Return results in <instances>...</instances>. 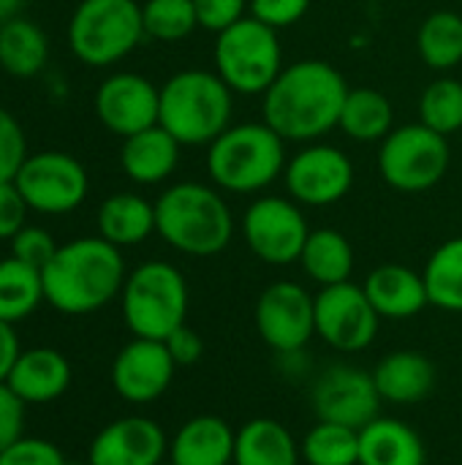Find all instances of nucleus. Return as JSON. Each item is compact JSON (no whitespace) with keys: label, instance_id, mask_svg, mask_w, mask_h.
Listing matches in <instances>:
<instances>
[{"label":"nucleus","instance_id":"1","mask_svg":"<svg viewBox=\"0 0 462 465\" xmlns=\"http://www.w3.org/2000/svg\"><path fill=\"white\" fill-rule=\"evenodd\" d=\"M349 90L327 60H297L264 93V123L286 142H316L340 123Z\"/></svg>","mask_w":462,"mask_h":465},{"label":"nucleus","instance_id":"2","mask_svg":"<svg viewBox=\"0 0 462 465\" xmlns=\"http://www.w3.org/2000/svg\"><path fill=\"white\" fill-rule=\"evenodd\" d=\"M125 262L103 237H82L57 248L41 270L44 300L71 316L93 313L112 302L125 286Z\"/></svg>","mask_w":462,"mask_h":465},{"label":"nucleus","instance_id":"3","mask_svg":"<svg viewBox=\"0 0 462 465\" xmlns=\"http://www.w3.org/2000/svg\"><path fill=\"white\" fill-rule=\"evenodd\" d=\"M155 232L185 256H218L234 237V215L218 188L177 183L155 202Z\"/></svg>","mask_w":462,"mask_h":465},{"label":"nucleus","instance_id":"4","mask_svg":"<svg viewBox=\"0 0 462 465\" xmlns=\"http://www.w3.org/2000/svg\"><path fill=\"white\" fill-rule=\"evenodd\" d=\"M234 114V93L215 71L188 68L161 84L158 125L180 144H212Z\"/></svg>","mask_w":462,"mask_h":465},{"label":"nucleus","instance_id":"5","mask_svg":"<svg viewBox=\"0 0 462 465\" xmlns=\"http://www.w3.org/2000/svg\"><path fill=\"white\" fill-rule=\"evenodd\" d=\"M207 174L226 193H259L286 172V139L264 120L229 125L207 144Z\"/></svg>","mask_w":462,"mask_h":465},{"label":"nucleus","instance_id":"6","mask_svg":"<svg viewBox=\"0 0 462 465\" xmlns=\"http://www.w3.org/2000/svg\"><path fill=\"white\" fill-rule=\"evenodd\" d=\"M123 319L133 338L166 341L188 316V283L169 262L139 264L123 286Z\"/></svg>","mask_w":462,"mask_h":465},{"label":"nucleus","instance_id":"7","mask_svg":"<svg viewBox=\"0 0 462 465\" xmlns=\"http://www.w3.org/2000/svg\"><path fill=\"white\" fill-rule=\"evenodd\" d=\"M144 38L136 0H82L68 22V46L84 65L101 68L128 57Z\"/></svg>","mask_w":462,"mask_h":465},{"label":"nucleus","instance_id":"8","mask_svg":"<svg viewBox=\"0 0 462 465\" xmlns=\"http://www.w3.org/2000/svg\"><path fill=\"white\" fill-rule=\"evenodd\" d=\"M215 74L237 95H264L283 71V49L278 30L245 16L215 38Z\"/></svg>","mask_w":462,"mask_h":465},{"label":"nucleus","instance_id":"9","mask_svg":"<svg viewBox=\"0 0 462 465\" xmlns=\"http://www.w3.org/2000/svg\"><path fill=\"white\" fill-rule=\"evenodd\" d=\"M449 169L447 136L422 123L395 128L378 150L381 180L400 193H422L444 180Z\"/></svg>","mask_w":462,"mask_h":465},{"label":"nucleus","instance_id":"10","mask_svg":"<svg viewBox=\"0 0 462 465\" xmlns=\"http://www.w3.org/2000/svg\"><path fill=\"white\" fill-rule=\"evenodd\" d=\"M308 234V218L294 199L261 196L242 215V237L251 253L272 267L300 262Z\"/></svg>","mask_w":462,"mask_h":465},{"label":"nucleus","instance_id":"11","mask_svg":"<svg viewBox=\"0 0 462 465\" xmlns=\"http://www.w3.org/2000/svg\"><path fill=\"white\" fill-rule=\"evenodd\" d=\"M14 185L19 188L30 210L46 215H63L84 202L90 180L84 166L74 155L44 150L25 158V163L14 177Z\"/></svg>","mask_w":462,"mask_h":465},{"label":"nucleus","instance_id":"12","mask_svg":"<svg viewBox=\"0 0 462 465\" xmlns=\"http://www.w3.org/2000/svg\"><path fill=\"white\" fill-rule=\"evenodd\" d=\"M261 341L278 354H297L316 335V297L294 281L270 283L253 311Z\"/></svg>","mask_w":462,"mask_h":465},{"label":"nucleus","instance_id":"13","mask_svg":"<svg viewBox=\"0 0 462 465\" xmlns=\"http://www.w3.org/2000/svg\"><path fill=\"white\" fill-rule=\"evenodd\" d=\"M381 316L362 286L346 281L321 286L316 294V335L338 351L354 354L368 349L378 335Z\"/></svg>","mask_w":462,"mask_h":465},{"label":"nucleus","instance_id":"14","mask_svg":"<svg viewBox=\"0 0 462 465\" xmlns=\"http://www.w3.org/2000/svg\"><path fill=\"white\" fill-rule=\"evenodd\" d=\"M286 191L302 207L338 204L354 185L351 158L332 144H308L286 163Z\"/></svg>","mask_w":462,"mask_h":465},{"label":"nucleus","instance_id":"15","mask_svg":"<svg viewBox=\"0 0 462 465\" xmlns=\"http://www.w3.org/2000/svg\"><path fill=\"white\" fill-rule=\"evenodd\" d=\"M381 395L376 390L373 373L359 368L335 365L313 387V409L319 422L346 425L362 430L378 417Z\"/></svg>","mask_w":462,"mask_h":465},{"label":"nucleus","instance_id":"16","mask_svg":"<svg viewBox=\"0 0 462 465\" xmlns=\"http://www.w3.org/2000/svg\"><path fill=\"white\" fill-rule=\"evenodd\" d=\"M95 114L101 125L117 136H133L158 125L161 87L142 74H112L95 93Z\"/></svg>","mask_w":462,"mask_h":465},{"label":"nucleus","instance_id":"17","mask_svg":"<svg viewBox=\"0 0 462 465\" xmlns=\"http://www.w3.org/2000/svg\"><path fill=\"white\" fill-rule=\"evenodd\" d=\"M174 371L177 365L163 341L133 338L112 365V384L128 403H152L169 390Z\"/></svg>","mask_w":462,"mask_h":465},{"label":"nucleus","instance_id":"18","mask_svg":"<svg viewBox=\"0 0 462 465\" xmlns=\"http://www.w3.org/2000/svg\"><path fill=\"white\" fill-rule=\"evenodd\" d=\"M166 447L161 425L147 417H123L95 436L90 465H161Z\"/></svg>","mask_w":462,"mask_h":465},{"label":"nucleus","instance_id":"19","mask_svg":"<svg viewBox=\"0 0 462 465\" xmlns=\"http://www.w3.org/2000/svg\"><path fill=\"white\" fill-rule=\"evenodd\" d=\"M370 305L381 319H411L430 305L422 272L406 264H381L362 283Z\"/></svg>","mask_w":462,"mask_h":465},{"label":"nucleus","instance_id":"20","mask_svg":"<svg viewBox=\"0 0 462 465\" xmlns=\"http://www.w3.org/2000/svg\"><path fill=\"white\" fill-rule=\"evenodd\" d=\"M180 142L161 125L123 139L120 166L128 180L139 185H158L169 180L180 163Z\"/></svg>","mask_w":462,"mask_h":465},{"label":"nucleus","instance_id":"21","mask_svg":"<svg viewBox=\"0 0 462 465\" xmlns=\"http://www.w3.org/2000/svg\"><path fill=\"white\" fill-rule=\"evenodd\" d=\"M237 433L221 417L202 414L188 420L169 444L174 465H231Z\"/></svg>","mask_w":462,"mask_h":465},{"label":"nucleus","instance_id":"22","mask_svg":"<svg viewBox=\"0 0 462 465\" xmlns=\"http://www.w3.org/2000/svg\"><path fill=\"white\" fill-rule=\"evenodd\" d=\"M5 384L22 403H49L71 384L68 360L54 349H33L19 354Z\"/></svg>","mask_w":462,"mask_h":465},{"label":"nucleus","instance_id":"23","mask_svg":"<svg viewBox=\"0 0 462 465\" xmlns=\"http://www.w3.org/2000/svg\"><path fill=\"white\" fill-rule=\"evenodd\" d=\"M376 390L381 401L411 406L425 401L436 387V368L419 351H395L387 354L373 371Z\"/></svg>","mask_w":462,"mask_h":465},{"label":"nucleus","instance_id":"24","mask_svg":"<svg viewBox=\"0 0 462 465\" xmlns=\"http://www.w3.org/2000/svg\"><path fill=\"white\" fill-rule=\"evenodd\" d=\"M419 433L389 417H376L359 430V465H425Z\"/></svg>","mask_w":462,"mask_h":465},{"label":"nucleus","instance_id":"25","mask_svg":"<svg viewBox=\"0 0 462 465\" xmlns=\"http://www.w3.org/2000/svg\"><path fill=\"white\" fill-rule=\"evenodd\" d=\"M300 447L278 420L245 422L234 439V465H300Z\"/></svg>","mask_w":462,"mask_h":465},{"label":"nucleus","instance_id":"26","mask_svg":"<svg viewBox=\"0 0 462 465\" xmlns=\"http://www.w3.org/2000/svg\"><path fill=\"white\" fill-rule=\"evenodd\" d=\"M98 232L117 248L139 245L155 232V204L136 193H114L98 210Z\"/></svg>","mask_w":462,"mask_h":465},{"label":"nucleus","instance_id":"27","mask_svg":"<svg viewBox=\"0 0 462 465\" xmlns=\"http://www.w3.org/2000/svg\"><path fill=\"white\" fill-rule=\"evenodd\" d=\"M338 128L354 142H384L395 131L392 101L373 87H354L346 95Z\"/></svg>","mask_w":462,"mask_h":465},{"label":"nucleus","instance_id":"28","mask_svg":"<svg viewBox=\"0 0 462 465\" xmlns=\"http://www.w3.org/2000/svg\"><path fill=\"white\" fill-rule=\"evenodd\" d=\"M302 270L321 286L346 283L354 270V248L338 229H313L300 256Z\"/></svg>","mask_w":462,"mask_h":465},{"label":"nucleus","instance_id":"29","mask_svg":"<svg viewBox=\"0 0 462 465\" xmlns=\"http://www.w3.org/2000/svg\"><path fill=\"white\" fill-rule=\"evenodd\" d=\"M49 60V41L44 30L22 16L0 25V68L11 76L30 79Z\"/></svg>","mask_w":462,"mask_h":465},{"label":"nucleus","instance_id":"30","mask_svg":"<svg viewBox=\"0 0 462 465\" xmlns=\"http://www.w3.org/2000/svg\"><path fill=\"white\" fill-rule=\"evenodd\" d=\"M417 49L428 68L447 74L462 63V14L441 8L425 16L417 33Z\"/></svg>","mask_w":462,"mask_h":465},{"label":"nucleus","instance_id":"31","mask_svg":"<svg viewBox=\"0 0 462 465\" xmlns=\"http://www.w3.org/2000/svg\"><path fill=\"white\" fill-rule=\"evenodd\" d=\"M430 305L460 313L462 311V237H452L438 245L422 270Z\"/></svg>","mask_w":462,"mask_h":465},{"label":"nucleus","instance_id":"32","mask_svg":"<svg viewBox=\"0 0 462 465\" xmlns=\"http://www.w3.org/2000/svg\"><path fill=\"white\" fill-rule=\"evenodd\" d=\"M41 300H44L41 270L14 256L3 259L0 262V319L8 324L22 322L38 308Z\"/></svg>","mask_w":462,"mask_h":465},{"label":"nucleus","instance_id":"33","mask_svg":"<svg viewBox=\"0 0 462 465\" xmlns=\"http://www.w3.org/2000/svg\"><path fill=\"white\" fill-rule=\"evenodd\" d=\"M308 465H359V430L319 422L300 444Z\"/></svg>","mask_w":462,"mask_h":465},{"label":"nucleus","instance_id":"34","mask_svg":"<svg viewBox=\"0 0 462 465\" xmlns=\"http://www.w3.org/2000/svg\"><path fill=\"white\" fill-rule=\"evenodd\" d=\"M419 123L441 136L462 131V82L455 76L433 79L419 98Z\"/></svg>","mask_w":462,"mask_h":465},{"label":"nucleus","instance_id":"35","mask_svg":"<svg viewBox=\"0 0 462 465\" xmlns=\"http://www.w3.org/2000/svg\"><path fill=\"white\" fill-rule=\"evenodd\" d=\"M144 35L155 41H182L199 27L193 0H147L142 5Z\"/></svg>","mask_w":462,"mask_h":465},{"label":"nucleus","instance_id":"36","mask_svg":"<svg viewBox=\"0 0 462 465\" xmlns=\"http://www.w3.org/2000/svg\"><path fill=\"white\" fill-rule=\"evenodd\" d=\"M27 158V142L16 117L0 106V183H11Z\"/></svg>","mask_w":462,"mask_h":465},{"label":"nucleus","instance_id":"37","mask_svg":"<svg viewBox=\"0 0 462 465\" xmlns=\"http://www.w3.org/2000/svg\"><path fill=\"white\" fill-rule=\"evenodd\" d=\"M57 248L60 245L52 240V234L46 229H38V226H25L11 240V251H14L11 256L35 267V270H44L52 262V256L57 253Z\"/></svg>","mask_w":462,"mask_h":465},{"label":"nucleus","instance_id":"38","mask_svg":"<svg viewBox=\"0 0 462 465\" xmlns=\"http://www.w3.org/2000/svg\"><path fill=\"white\" fill-rule=\"evenodd\" d=\"M193 5H196V16H199V27L218 35L226 27L245 19L251 0H193Z\"/></svg>","mask_w":462,"mask_h":465},{"label":"nucleus","instance_id":"39","mask_svg":"<svg viewBox=\"0 0 462 465\" xmlns=\"http://www.w3.org/2000/svg\"><path fill=\"white\" fill-rule=\"evenodd\" d=\"M248 8L253 19L270 25L272 30H283L297 25L308 14L310 0H251Z\"/></svg>","mask_w":462,"mask_h":465},{"label":"nucleus","instance_id":"40","mask_svg":"<svg viewBox=\"0 0 462 465\" xmlns=\"http://www.w3.org/2000/svg\"><path fill=\"white\" fill-rule=\"evenodd\" d=\"M0 465H68L63 452L41 439H19L3 455Z\"/></svg>","mask_w":462,"mask_h":465},{"label":"nucleus","instance_id":"41","mask_svg":"<svg viewBox=\"0 0 462 465\" xmlns=\"http://www.w3.org/2000/svg\"><path fill=\"white\" fill-rule=\"evenodd\" d=\"M25 403L14 395V390L0 381V455L22 439Z\"/></svg>","mask_w":462,"mask_h":465},{"label":"nucleus","instance_id":"42","mask_svg":"<svg viewBox=\"0 0 462 465\" xmlns=\"http://www.w3.org/2000/svg\"><path fill=\"white\" fill-rule=\"evenodd\" d=\"M27 202L22 199L19 188L11 183H0V240H14L16 232L25 229Z\"/></svg>","mask_w":462,"mask_h":465},{"label":"nucleus","instance_id":"43","mask_svg":"<svg viewBox=\"0 0 462 465\" xmlns=\"http://www.w3.org/2000/svg\"><path fill=\"white\" fill-rule=\"evenodd\" d=\"M163 343H166V349H169V354H172V360H174L177 368H191V365H196V362L202 360V354H204L202 335H199L196 330H191L188 324L177 327Z\"/></svg>","mask_w":462,"mask_h":465},{"label":"nucleus","instance_id":"44","mask_svg":"<svg viewBox=\"0 0 462 465\" xmlns=\"http://www.w3.org/2000/svg\"><path fill=\"white\" fill-rule=\"evenodd\" d=\"M19 354L22 351H19V341H16L14 324H8V322L0 319V381L8 379V373L14 371Z\"/></svg>","mask_w":462,"mask_h":465},{"label":"nucleus","instance_id":"45","mask_svg":"<svg viewBox=\"0 0 462 465\" xmlns=\"http://www.w3.org/2000/svg\"><path fill=\"white\" fill-rule=\"evenodd\" d=\"M22 3H25V0H0V25L8 22V19H14L16 11L22 8Z\"/></svg>","mask_w":462,"mask_h":465},{"label":"nucleus","instance_id":"46","mask_svg":"<svg viewBox=\"0 0 462 465\" xmlns=\"http://www.w3.org/2000/svg\"><path fill=\"white\" fill-rule=\"evenodd\" d=\"M161 465H174V463H172V460H169V463H161Z\"/></svg>","mask_w":462,"mask_h":465}]
</instances>
